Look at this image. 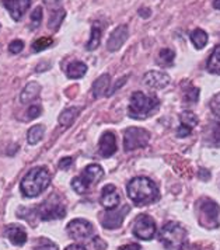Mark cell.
<instances>
[{
  "instance_id": "6da1fadb",
  "label": "cell",
  "mask_w": 220,
  "mask_h": 250,
  "mask_svg": "<svg viewBox=\"0 0 220 250\" xmlns=\"http://www.w3.org/2000/svg\"><path fill=\"white\" fill-rule=\"evenodd\" d=\"M128 195L138 207L149 205L159 200V188L147 177H135L128 183Z\"/></svg>"
},
{
  "instance_id": "7a4b0ae2",
  "label": "cell",
  "mask_w": 220,
  "mask_h": 250,
  "mask_svg": "<svg viewBox=\"0 0 220 250\" xmlns=\"http://www.w3.org/2000/svg\"><path fill=\"white\" fill-rule=\"evenodd\" d=\"M51 183V176L45 167H34L21 180L20 188L25 197H37L42 193Z\"/></svg>"
},
{
  "instance_id": "3957f363",
  "label": "cell",
  "mask_w": 220,
  "mask_h": 250,
  "mask_svg": "<svg viewBox=\"0 0 220 250\" xmlns=\"http://www.w3.org/2000/svg\"><path fill=\"white\" fill-rule=\"evenodd\" d=\"M159 107V99L156 96H146L142 91H135L130 97L129 115L135 120H145L150 117Z\"/></svg>"
},
{
  "instance_id": "277c9868",
  "label": "cell",
  "mask_w": 220,
  "mask_h": 250,
  "mask_svg": "<svg viewBox=\"0 0 220 250\" xmlns=\"http://www.w3.org/2000/svg\"><path fill=\"white\" fill-rule=\"evenodd\" d=\"M160 240L170 250H180L186 239V229L177 222H167L160 229Z\"/></svg>"
},
{
  "instance_id": "5b68a950",
  "label": "cell",
  "mask_w": 220,
  "mask_h": 250,
  "mask_svg": "<svg viewBox=\"0 0 220 250\" xmlns=\"http://www.w3.org/2000/svg\"><path fill=\"white\" fill-rule=\"evenodd\" d=\"M104 177V170L98 165H90L87 166L80 176L74 177L72 180V188L79 194H84L93 184L100 182Z\"/></svg>"
},
{
  "instance_id": "8992f818",
  "label": "cell",
  "mask_w": 220,
  "mask_h": 250,
  "mask_svg": "<svg viewBox=\"0 0 220 250\" xmlns=\"http://www.w3.org/2000/svg\"><path fill=\"white\" fill-rule=\"evenodd\" d=\"M199 224L205 228H218L220 225V207L209 198H201L198 203Z\"/></svg>"
},
{
  "instance_id": "52a82bcc",
  "label": "cell",
  "mask_w": 220,
  "mask_h": 250,
  "mask_svg": "<svg viewBox=\"0 0 220 250\" xmlns=\"http://www.w3.org/2000/svg\"><path fill=\"white\" fill-rule=\"evenodd\" d=\"M149 141H150L149 131L143 128H138V126H130L125 131V135H124V148L127 152L145 148L147 146Z\"/></svg>"
},
{
  "instance_id": "ba28073f",
  "label": "cell",
  "mask_w": 220,
  "mask_h": 250,
  "mask_svg": "<svg viewBox=\"0 0 220 250\" xmlns=\"http://www.w3.org/2000/svg\"><path fill=\"white\" fill-rule=\"evenodd\" d=\"M132 232L136 238L142 239V240H150L154 238L157 228H156V222L150 215L146 214H140L135 218L133 221V228Z\"/></svg>"
},
{
  "instance_id": "9c48e42d",
  "label": "cell",
  "mask_w": 220,
  "mask_h": 250,
  "mask_svg": "<svg viewBox=\"0 0 220 250\" xmlns=\"http://www.w3.org/2000/svg\"><path fill=\"white\" fill-rule=\"evenodd\" d=\"M37 212L41 219L52 221V219H60L66 215V208L60 201H55L54 198H51L39 205Z\"/></svg>"
},
{
  "instance_id": "30bf717a",
  "label": "cell",
  "mask_w": 220,
  "mask_h": 250,
  "mask_svg": "<svg viewBox=\"0 0 220 250\" xmlns=\"http://www.w3.org/2000/svg\"><path fill=\"white\" fill-rule=\"evenodd\" d=\"M94 229L93 225L86 221V219H73L70 221L69 225H68V233L72 239H76V240H84V239H89L93 235Z\"/></svg>"
},
{
  "instance_id": "8fae6325",
  "label": "cell",
  "mask_w": 220,
  "mask_h": 250,
  "mask_svg": "<svg viewBox=\"0 0 220 250\" xmlns=\"http://www.w3.org/2000/svg\"><path fill=\"white\" fill-rule=\"evenodd\" d=\"M129 212V205H124V209H110V212H105L101 218V224L107 229H116L122 225L124 218Z\"/></svg>"
},
{
  "instance_id": "7c38bea8",
  "label": "cell",
  "mask_w": 220,
  "mask_h": 250,
  "mask_svg": "<svg viewBox=\"0 0 220 250\" xmlns=\"http://www.w3.org/2000/svg\"><path fill=\"white\" fill-rule=\"evenodd\" d=\"M30 4H31V0H4L3 1V6L7 9L12 19L16 21L23 19V16L30 7Z\"/></svg>"
},
{
  "instance_id": "4fadbf2b",
  "label": "cell",
  "mask_w": 220,
  "mask_h": 250,
  "mask_svg": "<svg viewBox=\"0 0 220 250\" xmlns=\"http://www.w3.org/2000/svg\"><path fill=\"white\" fill-rule=\"evenodd\" d=\"M180 123H181V125L177 129V137L185 138L198 125V117L191 111H183L180 114Z\"/></svg>"
},
{
  "instance_id": "5bb4252c",
  "label": "cell",
  "mask_w": 220,
  "mask_h": 250,
  "mask_svg": "<svg viewBox=\"0 0 220 250\" xmlns=\"http://www.w3.org/2000/svg\"><path fill=\"white\" fill-rule=\"evenodd\" d=\"M143 83L151 89H164L170 84V76L164 72L150 70L143 76Z\"/></svg>"
},
{
  "instance_id": "9a60e30c",
  "label": "cell",
  "mask_w": 220,
  "mask_h": 250,
  "mask_svg": "<svg viewBox=\"0 0 220 250\" xmlns=\"http://www.w3.org/2000/svg\"><path fill=\"white\" fill-rule=\"evenodd\" d=\"M101 204L107 209H115L121 203V197L116 191V187L114 184H107L101 190Z\"/></svg>"
},
{
  "instance_id": "2e32d148",
  "label": "cell",
  "mask_w": 220,
  "mask_h": 250,
  "mask_svg": "<svg viewBox=\"0 0 220 250\" xmlns=\"http://www.w3.org/2000/svg\"><path fill=\"white\" fill-rule=\"evenodd\" d=\"M128 35H129V33H128L127 25H119V27H116L115 30L111 33L110 38H108V42H107L108 51H111V52L118 51L121 46L125 44V41L128 40Z\"/></svg>"
},
{
  "instance_id": "e0dca14e",
  "label": "cell",
  "mask_w": 220,
  "mask_h": 250,
  "mask_svg": "<svg viewBox=\"0 0 220 250\" xmlns=\"http://www.w3.org/2000/svg\"><path fill=\"white\" fill-rule=\"evenodd\" d=\"M98 152L103 158H111L116 152V138L112 132H104L100 138Z\"/></svg>"
},
{
  "instance_id": "ac0fdd59",
  "label": "cell",
  "mask_w": 220,
  "mask_h": 250,
  "mask_svg": "<svg viewBox=\"0 0 220 250\" xmlns=\"http://www.w3.org/2000/svg\"><path fill=\"white\" fill-rule=\"evenodd\" d=\"M4 233L9 238V240L12 242L13 245H16V246H23L24 243L27 242V232L24 230L23 227L9 225V227L6 228Z\"/></svg>"
},
{
  "instance_id": "d6986e66",
  "label": "cell",
  "mask_w": 220,
  "mask_h": 250,
  "mask_svg": "<svg viewBox=\"0 0 220 250\" xmlns=\"http://www.w3.org/2000/svg\"><path fill=\"white\" fill-rule=\"evenodd\" d=\"M110 83H111V78H110V75H103V76H100L98 79L94 82L93 84V96L94 99H100L101 96H104L107 94L105 91H108V86H110Z\"/></svg>"
},
{
  "instance_id": "ffe728a7",
  "label": "cell",
  "mask_w": 220,
  "mask_h": 250,
  "mask_svg": "<svg viewBox=\"0 0 220 250\" xmlns=\"http://www.w3.org/2000/svg\"><path fill=\"white\" fill-rule=\"evenodd\" d=\"M39 91H41V86H39L37 82L28 83V84L24 87V90L21 91V97H20V99H21V103L33 102L34 99L38 97Z\"/></svg>"
},
{
  "instance_id": "44dd1931",
  "label": "cell",
  "mask_w": 220,
  "mask_h": 250,
  "mask_svg": "<svg viewBox=\"0 0 220 250\" xmlns=\"http://www.w3.org/2000/svg\"><path fill=\"white\" fill-rule=\"evenodd\" d=\"M86 72H87V66L83 62H79V61L72 62L66 69V75L70 79H80L86 75Z\"/></svg>"
},
{
  "instance_id": "7402d4cb",
  "label": "cell",
  "mask_w": 220,
  "mask_h": 250,
  "mask_svg": "<svg viewBox=\"0 0 220 250\" xmlns=\"http://www.w3.org/2000/svg\"><path fill=\"white\" fill-rule=\"evenodd\" d=\"M79 113H80V108H77V107L66 108L65 111H62V114L59 115V123H60V125H63V126H69L77 118Z\"/></svg>"
},
{
  "instance_id": "603a6c76",
  "label": "cell",
  "mask_w": 220,
  "mask_h": 250,
  "mask_svg": "<svg viewBox=\"0 0 220 250\" xmlns=\"http://www.w3.org/2000/svg\"><path fill=\"white\" fill-rule=\"evenodd\" d=\"M44 132H45V126L44 125H34L33 128L28 129L27 132V141L30 145H35L38 144L42 137H44Z\"/></svg>"
},
{
  "instance_id": "cb8c5ba5",
  "label": "cell",
  "mask_w": 220,
  "mask_h": 250,
  "mask_svg": "<svg viewBox=\"0 0 220 250\" xmlns=\"http://www.w3.org/2000/svg\"><path fill=\"white\" fill-rule=\"evenodd\" d=\"M208 70L213 75H220V45H218L208 61Z\"/></svg>"
},
{
  "instance_id": "d4e9b609",
  "label": "cell",
  "mask_w": 220,
  "mask_h": 250,
  "mask_svg": "<svg viewBox=\"0 0 220 250\" xmlns=\"http://www.w3.org/2000/svg\"><path fill=\"white\" fill-rule=\"evenodd\" d=\"M100 42H101V27L98 25V23H94L93 27H92V37H90L86 48L89 51H94L97 46L100 45Z\"/></svg>"
},
{
  "instance_id": "484cf974",
  "label": "cell",
  "mask_w": 220,
  "mask_h": 250,
  "mask_svg": "<svg viewBox=\"0 0 220 250\" xmlns=\"http://www.w3.org/2000/svg\"><path fill=\"white\" fill-rule=\"evenodd\" d=\"M191 41H192V44H194V46L197 49H202V48H205V45L208 44V34L203 30L197 28L191 34Z\"/></svg>"
},
{
  "instance_id": "4316f807",
  "label": "cell",
  "mask_w": 220,
  "mask_h": 250,
  "mask_svg": "<svg viewBox=\"0 0 220 250\" xmlns=\"http://www.w3.org/2000/svg\"><path fill=\"white\" fill-rule=\"evenodd\" d=\"M65 16H66V13H65L63 9L54 10V12L51 13L49 21H48V27H49L51 30H58L60 23H62V21H63V19H65Z\"/></svg>"
},
{
  "instance_id": "83f0119b",
  "label": "cell",
  "mask_w": 220,
  "mask_h": 250,
  "mask_svg": "<svg viewBox=\"0 0 220 250\" xmlns=\"http://www.w3.org/2000/svg\"><path fill=\"white\" fill-rule=\"evenodd\" d=\"M54 44V40L49 38V37H42V38H38L33 44V51L34 52H41L44 49H47L48 46H51Z\"/></svg>"
},
{
  "instance_id": "f1b7e54d",
  "label": "cell",
  "mask_w": 220,
  "mask_h": 250,
  "mask_svg": "<svg viewBox=\"0 0 220 250\" xmlns=\"http://www.w3.org/2000/svg\"><path fill=\"white\" fill-rule=\"evenodd\" d=\"M174 58H175V54H174L173 49H170V48H164V49L160 51L159 62H160L162 65H171V63H173Z\"/></svg>"
},
{
  "instance_id": "f546056e",
  "label": "cell",
  "mask_w": 220,
  "mask_h": 250,
  "mask_svg": "<svg viewBox=\"0 0 220 250\" xmlns=\"http://www.w3.org/2000/svg\"><path fill=\"white\" fill-rule=\"evenodd\" d=\"M35 250H58V246L49 239L41 238L35 245Z\"/></svg>"
},
{
  "instance_id": "4dcf8cb0",
  "label": "cell",
  "mask_w": 220,
  "mask_h": 250,
  "mask_svg": "<svg viewBox=\"0 0 220 250\" xmlns=\"http://www.w3.org/2000/svg\"><path fill=\"white\" fill-rule=\"evenodd\" d=\"M42 21V7H35L34 12L31 13V28L35 30L39 27V24Z\"/></svg>"
},
{
  "instance_id": "1f68e13d",
  "label": "cell",
  "mask_w": 220,
  "mask_h": 250,
  "mask_svg": "<svg viewBox=\"0 0 220 250\" xmlns=\"http://www.w3.org/2000/svg\"><path fill=\"white\" fill-rule=\"evenodd\" d=\"M210 144L215 146H220V124H215L212 126V134L209 135Z\"/></svg>"
},
{
  "instance_id": "d6a6232c",
  "label": "cell",
  "mask_w": 220,
  "mask_h": 250,
  "mask_svg": "<svg viewBox=\"0 0 220 250\" xmlns=\"http://www.w3.org/2000/svg\"><path fill=\"white\" fill-rule=\"evenodd\" d=\"M184 99H185L186 103L195 104L198 102V99H199V89H197V87H189L185 91V97Z\"/></svg>"
},
{
  "instance_id": "836d02e7",
  "label": "cell",
  "mask_w": 220,
  "mask_h": 250,
  "mask_svg": "<svg viewBox=\"0 0 220 250\" xmlns=\"http://www.w3.org/2000/svg\"><path fill=\"white\" fill-rule=\"evenodd\" d=\"M24 48V42L21 40H14L10 42V45H9V51L12 52V54H20L21 51H23Z\"/></svg>"
},
{
  "instance_id": "e575fe53",
  "label": "cell",
  "mask_w": 220,
  "mask_h": 250,
  "mask_svg": "<svg viewBox=\"0 0 220 250\" xmlns=\"http://www.w3.org/2000/svg\"><path fill=\"white\" fill-rule=\"evenodd\" d=\"M210 110L213 111L215 115L220 117V93L210 100Z\"/></svg>"
},
{
  "instance_id": "d590c367",
  "label": "cell",
  "mask_w": 220,
  "mask_h": 250,
  "mask_svg": "<svg viewBox=\"0 0 220 250\" xmlns=\"http://www.w3.org/2000/svg\"><path fill=\"white\" fill-rule=\"evenodd\" d=\"M41 115V107L39 105H31L27 111V120H34Z\"/></svg>"
},
{
  "instance_id": "8d00e7d4",
  "label": "cell",
  "mask_w": 220,
  "mask_h": 250,
  "mask_svg": "<svg viewBox=\"0 0 220 250\" xmlns=\"http://www.w3.org/2000/svg\"><path fill=\"white\" fill-rule=\"evenodd\" d=\"M72 165H73V159L72 158H63V159H60V162H59V167L63 169V170L69 169Z\"/></svg>"
},
{
  "instance_id": "74e56055",
  "label": "cell",
  "mask_w": 220,
  "mask_h": 250,
  "mask_svg": "<svg viewBox=\"0 0 220 250\" xmlns=\"http://www.w3.org/2000/svg\"><path fill=\"white\" fill-rule=\"evenodd\" d=\"M127 79H128V76H125L124 79L118 80V82H116V83H115V86H114L112 89H110V90H108V93H107V96H111V94H114V93H115V91L118 90V89H119V87H121V86H122V84L125 83V82H127Z\"/></svg>"
},
{
  "instance_id": "f35d334b",
  "label": "cell",
  "mask_w": 220,
  "mask_h": 250,
  "mask_svg": "<svg viewBox=\"0 0 220 250\" xmlns=\"http://www.w3.org/2000/svg\"><path fill=\"white\" fill-rule=\"evenodd\" d=\"M139 245H136V243H129V245H125V246H122V248H119V250H140Z\"/></svg>"
},
{
  "instance_id": "ab89813d",
  "label": "cell",
  "mask_w": 220,
  "mask_h": 250,
  "mask_svg": "<svg viewBox=\"0 0 220 250\" xmlns=\"http://www.w3.org/2000/svg\"><path fill=\"white\" fill-rule=\"evenodd\" d=\"M180 250H201L198 246L195 245H189V243H185V245H183V248Z\"/></svg>"
},
{
  "instance_id": "60d3db41",
  "label": "cell",
  "mask_w": 220,
  "mask_h": 250,
  "mask_svg": "<svg viewBox=\"0 0 220 250\" xmlns=\"http://www.w3.org/2000/svg\"><path fill=\"white\" fill-rule=\"evenodd\" d=\"M65 250H86V248L81 246V245H70Z\"/></svg>"
},
{
  "instance_id": "b9f144b4",
  "label": "cell",
  "mask_w": 220,
  "mask_h": 250,
  "mask_svg": "<svg viewBox=\"0 0 220 250\" xmlns=\"http://www.w3.org/2000/svg\"><path fill=\"white\" fill-rule=\"evenodd\" d=\"M47 3L48 6H54V4H58L60 0H44Z\"/></svg>"
},
{
  "instance_id": "7bdbcfd3",
  "label": "cell",
  "mask_w": 220,
  "mask_h": 250,
  "mask_svg": "<svg viewBox=\"0 0 220 250\" xmlns=\"http://www.w3.org/2000/svg\"><path fill=\"white\" fill-rule=\"evenodd\" d=\"M213 7L220 10V0H215V1H213Z\"/></svg>"
}]
</instances>
